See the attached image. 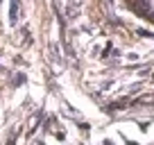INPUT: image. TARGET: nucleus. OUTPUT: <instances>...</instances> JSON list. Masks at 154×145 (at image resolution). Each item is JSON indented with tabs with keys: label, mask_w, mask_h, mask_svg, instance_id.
Returning a JSON list of instances; mask_svg holds the SVG:
<instances>
[{
	"label": "nucleus",
	"mask_w": 154,
	"mask_h": 145,
	"mask_svg": "<svg viewBox=\"0 0 154 145\" xmlns=\"http://www.w3.org/2000/svg\"><path fill=\"white\" fill-rule=\"evenodd\" d=\"M11 20H16V0L11 2Z\"/></svg>",
	"instance_id": "f257e3e1"
}]
</instances>
